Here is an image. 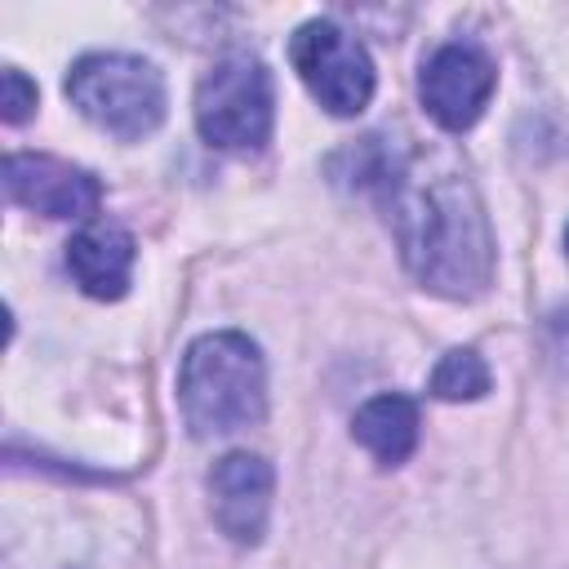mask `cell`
Wrapping results in <instances>:
<instances>
[{"label":"cell","mask_w":569,"mask_h":569,"mask_svg":"<svg viewBox=\"0 0 569 569\" xmlns=\"http://www.w3.org/2000/svg\"><path fill=\"white\" fill-rule=\"evenodd\" d=\"M351 436L382 467H400L418 449V405L400 391H382V396H373L356 409Z\"/></svg>","instance_id":"30bf717a"},{"label":"cell","mask_w":569,"mask_h":569,"mask_svg":"<svg viewBox=\"0 0 569 569\" xmlns=\"http://www.w3.org/2000/svg\"><path fill=\"white\" fill-rule=\"evenodd\" d=\"M493 89H498V62L476 40H445L422 58L418 98L427 116L449 133H467L485 116Z\"/></svg>","instance_id":"8992f818"},{"label":"cell","mask_w":569,"mask_h":569,"mask_svg":"<svg viewBox=\"0 0 569 569\" xmlns=\"http://www.w3.org/2000/svg\"><path fill=\"white\" fill-rule=\"evenodd\" d=\"M289 62L329 116H360L378 89L369 49L333 18H311L289 40Z\"/></svg>","instance_id":"5b68a950"},{"label":"cell","mask_w":569,"mask_h":569,"mask_svg":"<svg viewBox=\"0 0 569 569\" xmlns=\"http://www.w3.org/2000/svg\"><path fill=\"white\" fill-rule=\"evenodd\" d=\"M565 253H569V227H565Z\"/></svg>","instance_id":"4fadbf2b"},{"label":"cell","mask_w":569,"mask_h":569,"mask_svg":"<svg viewBox=\"0 0 569 569\" xmlns=\"http://www.w3.org/2000/svg\"><path fill=\"white\" fill-rule=\"evenodd\" d=\"M133 258H138V244H133L129 227H120L111 218H93L67 240V271L80 284V293H89L98 302H116L129 293Z\"/></svg>","instance_id":"9c48e42d"},{"label":"cell","mask_w":569,"mask_h":569,"mask_svg":"<svg viewBox=\"0 0 569 569\" xmlns=\"http://www.w3.org/2000/svg\"><path fill=\"white\" fill-rule=\"evenodd\" d=\"M178 409L196 440L231 436L267 413V365L249 333H200L178 365Z\"/></svg>","instance_id":"7a4b0ae2"},{"label":"cell","mask_w":569,"mask_h":569,"mask_svg":"<svg viewBox=\"0 0 569 569\" xmlns=\"http://www.w3.org/2000/svg\"><path fill=\"white\" fill-rule=\"evenodd\" d=\"M271 498H276V471L262 453L236 449L222 453L209 471V511L213 525L236 542V547H258L271 520Z\"/></svg>","instance_id":"ba28073f"},{"label":"cell","mask_w":569,"mask_h":569,"mask_svg":"<svg viewBox=\"0 0 569 569\" xmlns=\"http://www.w3.org/2000/svg\"><path fill=\"white\" fill-rule=\"evenodd\" d=\"M71 107L102 133L120 142H138L164 124L169 89L156 62L138 53H84L67 71Z\"/></svg>","instance_id":"3957f363"},{"label":"cell","mask_w":569,"mask_h":569,"mask_svg":"<svg viewBox=\"0 0 569 569\" xmlns=\"http://www.w3.org/2000/svg\"><path fill=\"white\" fill-rule=\"evenodd\" d=\"M191 116L209 147L231 156L262 151L276 129V84L267 62L253 53H222L196 80Z\"/></svg>","instance_id":"277c9868"},{"label":"cell","mask_w":569,"mask_h":569,"mask_svg":"<svg viewBox=\"0 0 569 569\" xmlns=\"http://www.w3.org/2000/svg\"><path fill=\"white\" fill-rule=\"evenodd\" d=\"M4 191L40 218H89L102 204V182L89 169L44 151H13L4 160Z\"/></svg>","instance_id":"52a82bcc"},{"label":"cell","mask_w":569,"mask_h":569,"mask_svg":"<svg viewBox=\"0 0 569 569\" xmlns=\"http://www.w3.org/2000/svg\"><path fill=\"white\" fill-rule=\"evenodd\" d=\"M4 102H0V116L4 124H22L31 111H36V84L18 71V67H4Z\"/></svg>","instance_id":"7c38bea8"},{"label":"cell","mask_w":569,"mask_h":569,"mask_svg":"<svg viewBox=\"0 0 569 569\" xmlns=\"http://www.w3.org/2000/svg\"><path fill=\"white\" fill-rule=\"evenodd\" d=\"M365 160L356 164L360 187H369L387 213L405 271L436 298L471 302L493 280V227L471 173L458 156L413 142L382 147L365 138Z\"/></svg>","instance_id":"6da1fadb"},{"label":"cell","mask_w":569,"mask_h":569,"mask_svg":"<svg viewBox=\"0 0 569 569\" xmlns=\"http://www.w3.org/2000/svg\"><path fill=\"white\" fill-rule=\"evenodd\" d=\"M489 387H493V373L476 347H449L427 378V391L436 400H449V405L480 400V396H489Z\"/></svg>","instance_id":"8fae6325"}]
</instances>
